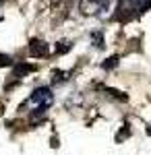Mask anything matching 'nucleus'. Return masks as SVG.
<instances>
[{"instance_id":"obj_3","label":"nucleus","mask_w":151,"mask_h":155,"mask_svg":"<svg viewBox=\"0 0 151 155\" xmlns=\"http://www.w3.org/2000/svg\"><path fill=\"white\" fill-rule=\"evenodd\" d=\"M118 8V0H102V4H99V11H97V17H102V19H110L114 11Z\"/></svg>"},{"instance_id":"obj_2","label":"nucleus","mask_w":151,"mask_h":155,"mask_svg":"<svg viewBox=\"0 0 151 155\" xmlns=\"http://www.w3.org/2000/svg\"><path fill=\"white\" fill-rule=\"evenodd\" d=\"M29 52H31V56H35V58H44V56H48V52H50V46H48L46 41H42V39H31Z\"/></svg>"},{"instance_id":"obj_5","label":"nucleus","mask_w":151,"mask_h":155,"mask_svg":"<svg viewBox=\"0 0 151 155\" xmlns=\"http://www.w3.org/2000/svg\"><path fill=\"white\" fill-rule=\"evenodd\" d=\"M0 64L4 66V64H11V58L8 56H0Z\"/></svg>"},{"instance_id":"obj_4","label":"nucleus","mask_w":151,"mask_h":155,"mask_svg":"<svg viewBox=\"0 0 151 155\" xmlns=\"http://www.w3.org/2000/svg\"><path fill=\"white\" fill-rule=\"evenodd\" d=\"M99 4H102V0H81V2H79V11H81V15H85V17L97 15Z\"/></svg>"},{"instance_id":"obj_1","label":"nucleus","mask_w":151,"mask_h":155,"mask_svg":"<svg viewBox=\"0 0 151 155\" xmlns=\"http://www.w3.org/2000/svg\"><path fill=\"white\" fill-rule=\"evenodd\" d=\"M54 104V93H52V89L50 87H39V89H35L33 93L29 95L27 99V106L31 107V110H46Z\"/></svg>"}]
</instances>
